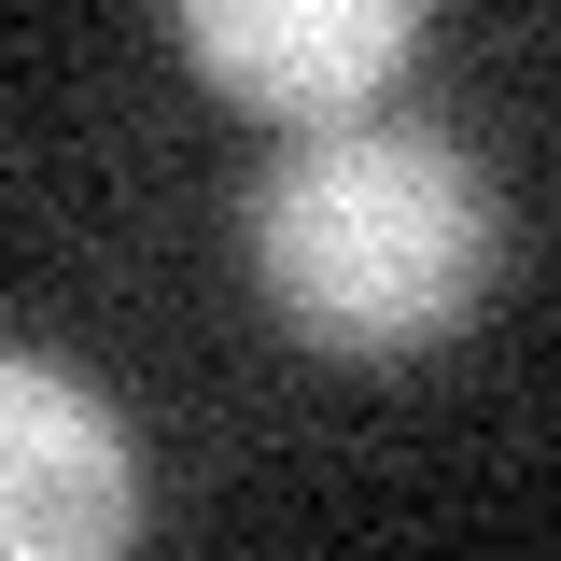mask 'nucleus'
Masks as SVG:
<instances>
[{"label":"nucleus","mask_w":561,"mask_h":561,"mask_svg":"<svg viewBox=\"0 0 561 561\" xmlns=\"http://www.w3.org/2000/svg\"><path fill=\"white\" fill-rule=\"evenodd\" d=\"M140 449L70 365L0 351V561H127Z\"/></svg>","instance_id":"3"},{"label":"nucleus","mask_w":561,"mask_h":561,"mask_svg":"<svg viewBox=\"0 0 561 561\" xmlns=\"http://www.w3.org/2000/svg\"><path fill=\"white\" fill-rule=\"evenodd\" d=\"M169 43L280 127H365L421 57V0H183Z\"/></svg>","instance_id":"2"},{"label":"nucleus","mask_w":561,"mask_h":561,"mask_svg":"<svg viewBox=\"0 0 561 561\" xmlns=\"http://www.w3.org/2000/svg\"><path fill=\"white\" fill-rule=\"evenodd\" d=\"M239 225H253V280H267L280 337L337 351V365H408V351L463 337L478 295L505 280V197L435 127L295 140L239 197Z\"/></svg>","instance_id":"1"}]
</instances>
